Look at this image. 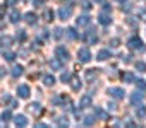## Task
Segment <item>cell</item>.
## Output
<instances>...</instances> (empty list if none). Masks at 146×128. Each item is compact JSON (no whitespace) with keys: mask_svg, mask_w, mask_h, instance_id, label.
I'll list each match as a JSON object with an SVG mask.
<instances>
[{"mask_svg":"<svg viewBox=\"0 0 146 128\" xmlns=\"http://www.w3.org/2000/svg\"><path fill=\"white\" fill-rule=\"evenodd\" d=\"M86 41H88L90 44L98 41V36H96V31H95V29H90V31H88V34H86Z\"/></svg>","mask_w":146,"mask_h":128,"instance_id":"cell-8","label":"cell"},{"mask_svg":"<svg viewBox=\"0 0 146 128\" xmlns=\"http://www.w3.org/2000/svg\"><path fill=\"white\" fill-rule=\"evenodd\" d=\"M14 2L16 0H7V5H14Z\"/></svg>","mask_w":146,"mask_h":128,"instance_id":"cell-44","label":"cell"},{"mask_svg":"<svg viewBox=\"0 0 146 128\" xmlns=\"http://www.w3.org/2000/svg\"><path fill=\"white\" fill-rule=\"evenodd\" d=\"M55 56H57L60 61H67V60H69V51H67L64 46H57V48H55Z\"/></svg>","mask_w":146,"mask_h":128,"instance_id":"cell-3","label":"cell"},{"mask_svg":"<svg viewBox=\"0 0 146 128\" xmlns=\"http://www.w3.org/2000/svg\"><path fill=\"white\" fill-rule=\"evenodd\" d=\"M65 33H67V36H69L70 39H78V36H79V34L76 33V29H74V27H69Z\"/></svg>","mask_w":146,"mask_h":128,"instance_id":"cell-20","label":"cell"},{"mask_svg":"<svg viewBox=\"0 0 146 128\" xmlns=\"http://www.w3.org/2000/svg\"><path fill=\"white\" fill-rule=\"evenodd\" d=\"M96 116L102 118V120H107V118H108V114H107L103 109H100V108H96Z\"/></svg>","mask_w":146,"mask_h":128,"instance_id":"cell-28","label":"cell"},{"mask_svg":"<svg viewBox=\"0 0 146 128\" xmlns=\"http://www.w3.org/2000/svg\"><path fill=\"white\" fill-rule=\"evenodd\" d=\"M139 16H141V19H144V21H146V10H143V12H141Z\"/></svg>","mask_w":146,"mask_h":128,"instance_id":"cell-43","label":"cell"},{"mask_svg":"<svg viewBox=\"0 0 146 128\" xmlns=\"http://www.w3.org/2000/svg\"><path fill=\"white\" fill-rule=\"evenodd\" d=\"M119 44H120V41H119V39H117V38H113V39H112V41H110V46H112V48H117V46H119Z\"/></svg>","mask_w":146,"mask_h":128,"instance_id":"cell-37","label":"cell"},{"mask_svg":"<svg viewBox=\"0 0 146 128\" xmlns=\"http://www.w3.org/2000/svg\"><path fill=\"white\" fill-rule=\"evenodd\" d=\"M96 58H98L100 61H105V60L110 58V51H108V50H100L98 55H96Z\"/></svg>","mask_w":146,"mask_h":128,"instance_id":"cell-13","label":"cell"},{"mask_svg":"<svg viewBox=\"0 0 146 128\" xmlns=\"http://www.w3.org/2000/svg\"><path fill=\"white\" fill-rule=\"evenodd\" d=\"M90 104H91V97H90V96L81 97V103H79V106H81V108H86V106H90Z\"/></svg>","mask_w":146,"mask_h":128,"instance_id":"cell-21","label":"cell"},{"mask_svg":"<svg viewBox=\"0 0 146 128\" xmlns=\"http://www.w3.org/2000/svg\"><path fill=\"white\" fill-rule=\"evenodd\" d=\"M2 77H5V69L0 67V79H2Z\"/></svg>","mask_w":146,"mask_h":128,"instance_id":"cell-41","label":"cell"},{"mask_svg":"<svg viewBox=\"0 0 146 128\" xmlns=\"http://www.w3.org/2000/svg\"><path fill=\"white\" fill-rule=\"evenodd\" d=\"M119 2H127V0H119Z\"/></svg>","mask_w":146,"mask_h":128,"instance_id":"cell-45","label":"cell"},{"mask_svg":"<svg viewBox=\"0 0 146 128\" xmlns=\"http://www.w3.org/2000/svg\"><path fill=\"white\" fill-rule=\"evenodd\" d=\"M93 123H95V116H88V118L84 120V125H86V126H90V125H93Z\"/></svg>","mask_w":146,"mask_h":128,"instance_id":"cell-33","label":"cell"},{"mask_svg":"<svg viewBox=\"0 0 146 128\" xmlns=\"http://www.w3.org/2000/svg\"><path fill=\"white\" fill-rule=\"evenodd\" d=\"M43 19H45V21H52V19H53V10L46 9V10H45V14H43Z\"/></svg>","mask_w":146,"mask_h":128,"instance_id":"cell-24","label":"cell"},{"mask_svg":"<svg viewBox=\"0 0 146 128\" xmlns=\"http://www.w3.org/2000/svg\"><path fill=\"white\" fill-rule=\"evenodd\" d=\"M107 94L112 96V97H115V99H122V97L125 96V92H124L122 87H110V89L107 91Z\"/></svg>","mask_w":146,"mask_h":128,"instance_id":"cell-4","label":"cell"},{"mask_svg":"<svg viewBox=\"0 0 146 128\" xmlns=\"http://www.w3.org/2000/svg\"><path fill=\"white\" fill-rule=\"evenodd\" d=\"M23 70H24V69H23L21 65H14L12 70H11V72H12V77H19V75H23Z\"/></svg>","mask_w":146,"mask_h":128,"instance_id":"cell-16","label":"cell"},{"mask_svg":"<svg viewBox=\"0 0 146 128\" xmlns=\"http://www.w3.org/2000/svg\"><path fill=\"white\" fill-rule=\"evenodd\" d=\"M144 116H146V109H144V108H141V109L137 111V118H144Z\"/></svg>","mask_w":146,"mask_h":128,"instance_id":"cell-38","label":"cell"},{"mask_svg":"<svg viewBox=\"0 0 146 128\" xmlns=\"http://www.w3.org/2000/svg\"><path fill=\"white\" fill-rule=\"evenodd\" d=\"M136 84H137V87H139V89H146V82H144V80L137 79V80H136Z\"/></svg>","mask_w":146,"mask_h":128,"instance_id":"cell-35","label":"cell"},{"mask_svg":"<svg viewBox=\"0 0 146 128\" xmlns=\"http://www.w3.org/2000/svg\"><path fill=\"white\" fill-rule=\"evenodd\" d=\"M4 58H5L7 61H14V60H16V55L11 53V51H5V53H4Z\"/></svg>","mask_w":146,"mask_h":128,"instance_id":"cell-27","label":"cell"},{"mask_svg":"<svg viewBox=\"0 0 146 128\" xmlns=\"http://www.w3.org/2000/svg\"><path fill=\"white\" fill-rule=\"evenodd\" d=\"M11 116H12V114H11V111H4V113H2V120H4V121H9V120H11Z\"/></svg>","mask_w":146,"mask_h":128,"instance_id":"cell-32","label":"cell"},{"mask_svg":"<svg viewBox=\"0 0 146 128\" xmlns=\"http://www.w3.org/2000/svg\"><path fill=\"white\" fill-rule=\"evenodd\" d=\"M81 7H83L84 10H90V9H91V2H88V0H84V2H81Z\"/></svg>","mask_w":146,"mask_h":128,"instance_id":"cell-30","label":"cell"},{"mask_svg":"<svg viewBox=\"0 0 146 128\" xmlns=\"http://www.w3.org/2000/svg\"><path fill=\"white\" fill-rule=\"evenodd\" d=\"M26 38H28V36H26V33H24V31H19V33H17V39H19L21 43H23V41H26Z\"/></svg>","mask_w":146,"mask_h":128,"instance_id":"cell-29","label":"cell"},{"mask_svg":"<svg viewBox=\"0 0 146 128\" xmlns=\"http://www.w3.org/2000/svg\"><path fill=\"white\" fill-rule=\"evenodd\" d=\"M122 79H124L125 82H134V74H132V72H125V74L122 75Z\"/></svg>","mask_w":146,"mask_h":128,"instance_id":"cell-22","label":"cell"},{"mask_svg":"<svg viewBox=\"0 0 146 128\" xmlns=\"http://www.w3.org/2000/svg\"><path fill=\"white\" fill-rule=\"evenodd\" d=\"M96 2H102V0H96Z\"/></svg>","mask_w":146,"mask_h":128,"instance_id":"cell-46","label":"cell"},{"mask_svg":"<svg viewBox=\"0 0 146 128\" xmlns=\"http://www.w3.org/2000/svg\"><path fill=\"white\" fill-rule=\"evenodd\" d=\"M26 111H28V113H33V114H41L43 108H41L40 103H31V104L26 108Z\"/></svg>","mask_w":146,"mask_h":128,"instance_id":"cell-7","label":"cell"},{"mask_svg":"<svg viewBox=\"0 0 146 128\" xmlns=\"http://www.w3.org/2000/svg\"><path fill=\"white\" fill-rule=\"evenodd\" d=\"M33 5L35 7H41L43 5V0H33Z\"/></svg>","mask_w":146,"mask_h":128,"instance_id":"cell-39","label":"cell"},{"mask_svg":"<svg viewBox=\"0 0 146 128\" xmlns=\"http://www.w3.org/2000/svg\"><path fill=\"white\" fill-rule=\"evenodd\" d=\"M57 123H58V125H69V120H67L65 116H62V118L57 120Z\"/></svg>","mask_w":146,"mask_h":128,"instance_id":"cell-36","label":"cell"},{"mask_svg":"<svg viewBox=\"0 0 146 128\" xmlns=\"http://www.w3.org/2000/svg\"><path fill=\"white\" fill-rule=\"evenodd\" d=\"M127 46L131 50H143V41L137 38V36H132L129 41H127Z\"/></svg>","mask_w":146,"mask_h":128,"instance_id":"cell-5","label":"cell"},{"mask_svg":"<svg viewBox=\"0 0 146 128\" xmlns=\"http://www.w3.org/2000/svg\"><path fill=\"white\" fill-rule=\"evenodd\" d=\"M60 80H62V82H70V80H72V75H70L69 72H64V74L60 75Z\"/></svg>","mask_w":146,"mask_h":128,"instance_id":"cell-26","label":"cell"},{"mask_svg":"<svg viewBox=\"0 0 146 128\" xmlns=\"http://www.w3.org/2000/svg\"><path fill=\"white\" fill-rule=\"evenodd\" d=\"M0 44H2V46H9V44H12V38H9V36H4L2 39H0Z\"/></svg>","mask_w":146,"mask_h":128,"instance_id":"cell-23","label":"cell"},{"mask_svg":"<svg viewBox=\"0 0 146 128\" xmlns=\"http://www.w3.org/2000/svg\"><path fill=\"white\" fill-rule=\"evenodd\" d=\"M52 103H53V104H60L62 101H60V97H53V101H52Z\"/></svg>","mask_w":146,"mask_h":128,"instance_id":"cell-42","label":"cell"},{"mask_svg":"<svg viewBox=\"0 0 146 128\" xmlns=\"http://www.w3.org/2000/svg\"><path fill=\"white\" fill-rule=\"evenodd\" d=\"M70 82H72V89H74V91H79V89L83 87V84H81V80H79L78 77H72Z\"/></svg>","mask_w":146,"mask_h":128,"instance_id":"cell-17","label":"cell"},{"mask_svg":"<svg viewBox=\"0 0 146 128\" xmlns=\"http://www.w3.org/2000/svg\"><path fill=\"white\" fill-rule=\"evenodd\" d=\"M9 19H11V22H14V24H17V22L21 21V12L14 9V10L11 12V16H9Z\"/></svg>","mask_w":146,"mask_h":128,"instance_id":"cell-12","label":"cell"},{"mask_svg":"<svg viewBox=\"0 0 146 128\" xmlns=\"http://www.w3.org/2000/svg\"><path fill=\"white\" fill-rule=\"evenodd\" d=\"M95 77H96V70H95V69H91V70H86V79H88V80H93Z\"/></svg>","mask_w":146,"mask_h":128,"instance_id":"cell-25","label":"cell"},{"mask_svg":"<svg viewBox=\"0 0 146 128\" xmlns=\"http://www.w3.org/2000/svg\"><path fill=\"white\" fill-rule=\"evenodd\" d=\"M43 84H45V86H48V87H52V86L55 84V77H53L52 74H46V75H43Z\"/></svg>","mask_w":146,"mask_h":128,"instance_id":"cell-14","label":"cell"},{"mask_svg":"<svg viewBox=\"0 0 146 128\" xmlns=\"http://www.w3.org/2000/svg\"><path fill=\"white\" fill-rule=\"evenodd\" d=\"M50 67L52 69H60V63L57 60H50Z\"/></svg>","mask_w":146,"mask_h":128,"instance_id":"cell-34","label":"cell"},{"mask_svg":"<svg viewBox=\"0 0 146 128\" xmlns=\"http://www.w3.org/2000/svg\"><path fill=\"white\" fill-rule=\"evenodd\" d=\"M14 121H16V125H17V126H26V125L29 123V121H28V118H26L24 114H17V116L14 118Z\"/></svg>","mask_w":146,"mask_h":128,"instance_id":"cell-9","label":"cell"},{"mask_svg":"<svg viewBox=\"0 0 146 128\" xmlns=\"http://www.w3.org/2000/svg\"><path fill=\"white\" fill-rule=\"evenodd\" d=\"M17 96L23 97V99H28V97L31 96V89H29V86H26V84L19 86V87H17Z\"/></svg>","mask_w":146,"mask_h":128,"instance_id":"cell-6","label":"cell"},{"mask_svg":"<svg viewBox=\"0 0 146 128\" xmlns=\"http://www.w3.org/2000/svg\"><path fill=\"white\" fill-rule=\"evenodd\" d=\"M98 21H100V24H103V26H108V24L112 22V17H110V16H105V14L102 12V14L98 16Z\"/></svg>","mask_w":146,"mask_h":128,"instance_id":"cell-15","label":"cell"},{"mask_svg":"<svg viewBox=\"0 0 146 128\" xmlns=\"http://www.w3.org/2000/svg\"><path fill=\"white\" fill-rule=\"evenodd\" d=\"M134 69H136L137 72H146V63L139 60V61H136V63H134Z\"/></svg>","mask_w":146,"mask_h":128,"instance_id":"cell-18","label":"cell"},{"mask_svg":"<svg viewBox=\"0 0 146 128\" xmlns=\"http://www.w3.org/2000/svg\"><path fill=\"white\" fill-rule=\"evenodd\" d=\"M5 16V5H0V17Z\"/></svg>","mask_w":146,"mask_h":128,"instance_id":"cell-40","label":"cell"},{"mask_svg":"<svg viewBox=\"0 0 146 128\" xmlns=\"http://www.w3.org/2000/svg\"><path fill=\"white\" fill-rule=\"evenodd\" d=\"M24 21H26L28 24H35V22L38 21V17H36L35 12H26V14H24Z\"/></svg>","mask_w":146,"mask_h":128,"instance_id":"cell-10","label":"cell"},{"mask_svg":"<svg viewBox=\"0 0 146 128\" xmlns=\"http://www.w3.org/2000/svg\"><path fill=\"white\" fill-rule=\"evenodd\" d=\"M141 99H143V94L136 92V94H132V96H131V104H139V103H141Z\"/></svg>","mask_w":146,"mask_h":128,"instance_id":"cell-19","label":"cell"},{"mask_svg":"<svg viewBox=\"0 0 146 128\" xmlns=\"http://www.w3.org/2000/svg\"><path fill=\"white\" fill-rule=\"evenodd\" d=\"M62 31H64V29H60V27H57V29H55V33H53V38H55V39H58V38H62Z\"/></svg>","mask_w":146,"mask_h":128,"instance_id":"cell-31","label":"cell"},{"mask_svg":"<svg viewBox=\"0 0 146 128\" xmlns=\"http://www.w3.org/2000/svg\"><path fill=\"white\" fill-rule=\"evenodd\" d=\"M72 9H74V7H72L70 4H69L67 7H60V9H58V17H60L62 21H67V19L72 16Z\"/></svg>","mask_w":146,"mask_h":128,"instance_id":"cell-2","label":"cell"},{"mask_svg":"<svg viewBox=\"0 0 146 128\" xmlns=\"http://www.w3.org/2000/svg\"><path fill=\"white\" fill-rule=\"evenodd\" d=\"M78 60H79L81 63L90 61V60H91V53H90V50H88V48H79V50H78Z\"/></svg>","mask_w":146,"mask_h":128,"instance_id":"cell-1","label":"cell"},{"mask_svg":"<svg viewBox=\"0 0 146 128\" xmlns=\"http://www.w3.org/2000/svg\"><path fill=\"white\" fill-rule=\"evenodd\" d=\"M90 21H91L90 16H79V17L76 19V24H78V26H88Z\"/></svg>","mask_w":146,"mask_h":128,"instance_id":"cell-11","label":"cell"}]
</instances>
